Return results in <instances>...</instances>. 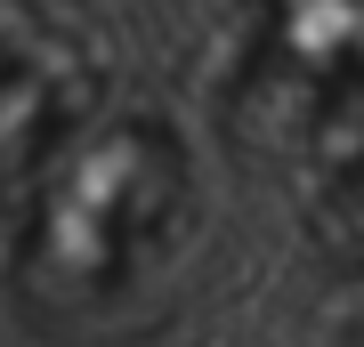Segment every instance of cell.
<instances>
[{
    "mask_svg": "<svg viewBox=\"0 0 364 347\" xmlns=\"http://www.w3.org/2000/svg\"><path fill=\"white\" fill-rule=\"evenodd\" d=\"M162 178L170 170H146V138H97L57 170L49 202H41V267L73 291L114 283L122 267L146 250V234L162 219Z\"/></svg>",
    "mask_w": 364,
    "mask_h": 347,
    "instance_id": "1",
    "label": "cell"
}]
</instances>
